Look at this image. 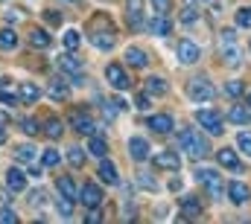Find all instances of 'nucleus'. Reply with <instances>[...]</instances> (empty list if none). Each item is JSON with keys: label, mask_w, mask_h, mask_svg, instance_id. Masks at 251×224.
<instances>
[{"label": "nucleus", "mask_w": 251, "mask_h": 224, "mask_svg": "<svg viewBox=\"0 0 251 224\" xmlns=\"http://www.w3.org/2000/svg\"><path fill=\"white\" fill-rule=\"evenodd\" d=\"M79 201L85 204V210H94V207H102V189L97 186V183H85L82 189H79Z\"/></svg>", "instance_id": "nucleus-7"}, {"label": "nucleus", "mask_w": 251, "mask_h": 224, "mask_svg": "<svg viewBox=\"0 0 251 224\" xmlns=\"http://www.w3.org/2000/svg\"><path fill=\"white\" fill-rule=\"evenodd\" d=\"M67 3H70V0H67Z\"/></svg>", "instance_id": "nucleus-51"}, {"label": "nucleus", "mask_w": 251, "mask_h": 224, "mask_svg": "<svg viewBox=\"0 0 251 224\" xmlns=\"http://www.w3.org/2000/svg\"><path fill=\"white\" fill-rule=\"evenodd\" d=\"M62 44H64V50H67V53H76V50H79V44H82V38H79V32H76V29H67V32H64V38H62Z\"/></svg>", "instance_id": "nucleus-31"}, {"label": "nucleus", "mask_w": 251, "mask_h": 224, "mask_svg": "<svg viewBox=\"0 0 251 224\" xmlns=\"http://www.w3.org/2000/svg\"><path fill=\"white\" fill-rule=\"evenodd\" d=\"M216 157H219V163H222L225 169H231V172H243V160L237 157V152H234V149H222Z\"/></svg>", "instance_id": "nucleus-17"}, {"label": "nucleus", "mask_w": 251, "mask_h": 224, "mask_svg": "<svg viewBox=\"0 0 251 224\" xmlns=\"http://www.w3.org/2000/svg\"><path fill=\"white\" fill-rule=\"evenodd\" d=\"M44 18H47V23H53V26H59V23H62V15H59V12H53V9H47V12H44Z\"/></svg>", "instance_id": "nucleus-46"}, {"label": "nucleus", "mask_w": 251, "mask_h": 224, "mask_svg": "<svg viewBox=\"0 0 251 224\" xmlns=\"http://www.w3.org/2000/svg\"><path fill=\"white\" fill-rule=\"evenodd\" d=\"M196 122H199L210 137H219V134H222V113L213 111V108H199V111H196Z\"/></svg>", "instance_id": "nucleus-5"}, {"label": "nucleus", "mask_w": 251, "mask_h": 224, "mask_svg": "<svg viewBox=\"0 0 251 224\" xmlns=\"http://www.w3.org/2000/svg\"><path fill=\"white\" fill-rule=\"evenodd\" d=\"M21 125H24V131H26V134H29V137H32V134H38V128H41V125H38V122H35V119H24V122H21Z\"/></svg>", "instance_id": "nucleus-45"}, {"label": "nucleus", "mask_w": 251, "mask_h": 224, "mask_svg": "<svg viewBox=\"0 0 251 224\" xmlns=\"http://www.w3.org/2000/svg\"><path fill=\"white\" fill-rule=\"evenodd\" d=\"M0 102H3V105H18V102H21V96H18V93H12V90H0Z\"/></svg>", "instance_id": "nucleus-41"}, {"label": "nucleus", "mask_w": 251, "mask_h": 224, "mask_svg": "<svg viewBox=\"0 0 251 224\" xmlns=\"http://www.w3.org/2000/svg\"><path fill=\"white\" fill-rule=\"evenodd\" d=\"M35 157H38L35 146H29V143H24V146H15V160H18V163H32Z\"/></svg>", "instance_id": "nucleus-23"}, {"label": "nucleus", "mask_w": 251, "mask_h": 224, "mask_svg": "<svg viewBox=\"0 0 251 224\" xmlns=\"http://www.w3.org/2000/svg\"><path fill=\"white\" fill-rule=\"evenodd\" d=\"M29 204H32V207H47V192H44V189L29 192Z\"/></svg>", "instance_id": "nucleus-39"}, {"label": "nucleus", "mask_w": 251, "mask_h": 224, "mask_svg": "<svg viewBox=\"0 0 251 224\" xmlns=\"http://www.w3.org/2000/svg\"><path fill=\"white\" fill-rule=\"evenodd\" d=\"M0 50H18V35L12 29H0Z\"/></svg>", "instance_id": "nucleus-30"}, {"label": "nucleus", "mask_w": 251, "mask_h": 224, "mask_svg": "<svg viewBox=\"0 0 251 224\" xmlns=\"http://www.w3.org/2000/svg\"><path fill=\"white\" fill-rule=\"evenodd\" d=\"M70 122H73V128H76L79 134H100V131H97V125L91 122V116L82 111V108H76V111H73Z\"/></svg>", "instance_id": "nucleus-11"}, {"label": "nucleus", "mask_w": 251, "mask_h": 224, "mask_svg": "<svg viewBox=\"0 0 251 224\" xmlns=\"http://www.w3.org/2000/svg\"><path fill=\"white\" fill-rule=\"evenodd\" d=\"M18 96H21V102L32 105V102H38V99H41V88H35L32 82H24V85H21V90H18Z\"/></svg>", "instance_id": "nucleus-20"}, {"label": "nucleus", "mask_w": 251, "mask_h": 224, "mask_svg": "<svg viewBox=\"0 0 251 224\" xmlns=\"http://www.w3.org/2000/svg\"><path fill=\"white\" fill-rule=\"evenodd\" d=\"M237 146H240V152L246 157H251V131H240L237 134Z\"/></svg>", "instance_id": "nucleus-36"}, {"label": "nucleus", "mask_w": 251, "mask_h": 224, "mask_svg": "<svg viewBox=\"0 0 251 224\" xmlns=\"http://www.w3.org/2000/svg\"><path fill=\"white\" fill-rule=\"evenodd\" d=\"M6 143V131H3V125H0V146Z\"/></svg>", "instance_id": "nucleus-48"}, {"label": "nucleus", "mask_w": 251, "mask_h": 224, "mask_svg": "<svg viewBox=\"0 0 251 224\" xmlns=\"http://www.w3.org/2000/svg\"><path fill=\"white\" fill-rule=\"evenodd\" d=\"M222 58L228 67H243V50L237 47V35L231 29L222 32Z\"/></svg>", "instance_id": "nucleus-4"}, {"label": "nucleus", "mask_w": 251, "mask_h": 224, "mask_svg": "<svg viewBox=\"0 0 251 224\" xmlns=\"http://www.w3.org/2000/svg\"><path fill=\"white\" fill-rule=\"evenodd\" d=\"M56 210H59V216H62V219H70V216H73V201H70V198H64L62 192H59V201H56Z\"/></svg>", "instance_id": "nucleus-34"}, {"label": "nucleus", "mask_w": 251, "mask_h": 224, "mask_svg": "<svg viewBox=\"0 0 251 224\" xmlns=\"http://www.w3.org/2000/svg\"><path fill=\"white\" fill-rule=\"evenodd\" d=\"M249 108H251V93H249Z\"/></svg>", "instance_id": "nucleus-50"}, {"label": "nucleus", "mask_w": 251, "mask_h": 224, "mask_svg": "<svg viewBox=\"0 0 251 224\" xmlns=\"http://www.w3.org/2000/svg\"><path fill=\"white\" fill-rule=\"evenodd\" d=\"M56 186H59V192H62L64 198H70V201L79 198V186H76V180H73L70 175H62V178L56 180Z\"/></svg>", "instance_id": "nucleus-18"}, {"label": "nucleus", "mask_w": 251, "mask_h": 224, "mask_svg": "<svg viewBox=\"0 0 251 224\" xmlns=\"http://www.w3.org/2000/svg\"><path fill=\"white\" fill-rule=\"evenodd\" d=\"M155 166L170 169V172H178V169H181V157H178L176 152H161V155H155Z\"/></svg>", "instance_id": "nucleus-15"}, {"label": "nucleus", "mask_w": 251, "mask_h": 224, "mask_svg": "<svg viewBox=\"0 0 251 224\" xmlns=\"http://www.w3.org/2000/svg\"><path fill=\"white\" fill-rule=\"evenodd\" d=\"M228 122H237V125H246L251 122V111L246 105H234L231 111H228Z\"/></svg>", "instance_id": "nucleus-25"}, {"label": "nucleus", "mask_w": 251, "mask_h": 224, "mask_svg": "<svg viewBox=\"0 0 251 224\" xmlns=\"http://www.w3.org/2000/svg\"><path fill=\"white\" fill-rule=\"evenodd\" d=\"M91 44L97 50H111L117 44V35H114V29H108V32H94L91 29Z\"/></svg>", "instance_id": "nucleus-14"}, {"label": "nucleus", "mask_w": 251, "mask_h": 224, "mask_svg": "<svg viewBox=\"0 0 251 224\" xmlns=\"http://www.w3.org/2000/svg\"><path fill=\"white\" fill-rule=\"evenodd\" d=\"M105 79H108V85L117 88V90H128V88H131V79H128V73L123 70V64H108V67H105Z\"/></svg>", "instance_id": "nucleus-6"}, {"label": "nucleus", "mask_w": 251, "mask_h": 224, "mask_svg": "<svg viewBox=\"0 0 251 224\" xmlns=\"http://www.w3.org/2000/svg\"><path fill=\"white\" fill-rule=\"evenodd\" d=\"M6 122H9V116H6V113L0 111V125H6Z\"/></svg>", "instance_id": "nucleus-49"}, {"label": "nucleus", "mask_w": 251, "mask_h": 224, "mask_svg": "<svg viewBox=\"0 0 251 224\" xmlns=\"http://www.w3.org/2000/svg\"><path fill=\"white\" fill-rule=\"evenodd\" d=\"M149 29H152L155 35H170V29H173V21H170L164 12H155V18H152Z\"/></svg>", "instance_id": "nucleus-19"}, {"label": "nucleus", "mask_w": 251, "mask_h": 224, "mask_svg": "<svg viewBox=\"0 0 251 224\" xmlns=\"http://www.w3.org/2000/svg\"><path fill=\"white\" fill-rule=\"evenodd\" d=\"M128 155H131V160L143 163V160L149 157V143H146L143 137H131V140H128Z\"/></svg>", "instance_id": "nucleus-12"}, {"label": "nucleus", "mask_w": 251, "mask_h": 224, "mask_svg": "<svg viewBox=\"0 0 251 224\" xmlns=\"http://www.w3.org/2000/svg\"><path fill=\"white\" fill-rule=\"evenodd\" d=\"M176 56H178V64H196L199 56H201V50H199V44L196 41H178V47H176Z\"/></svg>", "instance_id": "nucleus-8"}, {"label": "nucleus", "mask_w": 251, "mask_h": 224, "mask_svg": "<svg viewBox=\"0 0 251 224\" xmlns=\"http://www.w3.org/2000/svg\"><path fill=\"white\" fill-rule=\"evenodd\" d=\"M41 131H44L50 140H59V137H62V131H64V125H62V119H56V116H53V119H47V122L41 125Z\"/></svg>", "instance_id": "nucleus-27"}, {"label": "nucleus", "mask_w": 251, "mask_h": 224, "mask_svg": "<svg viewBox=\"0 0 251 224\" xmlns=\"http://www.w3.org/2000/svg\"><path fill=\"white\" fill-rule=\"evenodd\" d=\"M6 21H9V23L21 21V12H18V9H9V12H6Z\"/></svg>", "instance_id": "nucleus-47"}, {"label": "nucleus", "mask_w": 251, "mask_h": 224, "mask_svg": "<svg viewBox=\"0 0 251 224\" xmlns=\"http://www.w3.org/2000/svg\"><path fill=\"white\" fill-rule=\"evenodd\" d=\"M146 93H149V96H164V93H167V82H164V79H155V76L146 79Z\"/></svg>", "instance_id": "nucleus-29"}, {"label": "nucleus", "mask_w": 251, "mask_h": 224, "mask_svg": "<svg viewBox=\"0 0 251 224\" xmlns=\"http://www.w3.org/2000/svg\"><path fill=\"white\" fill-rule=\"evenodd\" d=\"M59 67H62V73L73 76L76 82L82 79V64H79V58H73V56H59Z\"/></svg>", "instance_id": "nucleus-16"}, {"label": "nucleus", "mask_w": 251, "mask_h": 224, "mask_svg": "<svg viewBox=\"0 0 251 224\" xmlns=\"http://www.w3.org/2000/svg\"><path fill=\"white\" fill-rule=\"evenodd\" d=\"M146 125H149L155 134H173V128H176V119H173L170 113H152V116L146 119Z\"/></svg>", "instance_id": "nucleus-10"}, {"label": "nucleus", "mask_w": 251, "mask_h": 224, "mask_svg": "<svg viewBox=\"0 0 251 224\" xmlns=\"http://www.w3.org/2000/svg\"><path fill=\"white\" fill-rule=\"evenodd\" d=\"M243 93H246V85H243V82H228V85H225V96L240 99Z\"/></svg>", "instance_id": "nucleus-37"}, {"label": "nucleus", "mask_w": 251, "mask_h": 224, "mask_svg": "<svg viewBox=\"0 0 251 224\" xmlns=\"http://www.w3.org/2000/svg\"><path fill=\"white\" fill-rule=\"evenodd\" d=\"M59 160H62V157H59V152H56V149H47V152L41 155V163H44V166H56Z\"/></svg>", "instance_id": "nucleus-40"}, {"label": "nucleus", "mask_w": 251, "mask_h": 224, "mask_svg": "<svg viewBox=\"0 0 251 224\" xmlns=\"http://www.w3.org/2000/svg\"><path fill=\"white\" fill-rule=\"evenodd\" d=\"M126 61H128L131 67H146V64H149V56H146L140 47H128V50H126Z\"/></svg>", "instance_id": "nucleus-24"}, {"label": "nucleus", "mask_w": 251, "mask_h": 224, "mask_svg": "<svg viewBox=\"0 0 251 224\" xmlns=\"http://www.w3.org/2000/svg\"><path fill=\"white\" fill-rule=\"evenodd\" d=\"M181 149H184V155H190L193 160H201L207 155V140L201 134H196L193 128H184L181 131Z\"/></svg>", "instance_id": "nucleus-2"}, {"label": "nucleus", "mask_w": 251, "mask_h": 224, "mask_svg": "<svg viewBox=\"0 0 251 224\" xmlns=\"http://www.w3.org/2000/svg\"><path fill=\"white\" fill-rule=\"evenodd\" d=\"M100 178L108 183V186H117L120 183V175H117V166L111 163V160H102L100 163Z\"/></svg>", "instance_id": "nucleus-21"}, {"label": "nucleus", "mask_w": 251, "mask_h": 224, "mask_svg": "<svg viewBox=\"0 0 251 224\" xmlns=\"http://www.w3.org/2000/svg\"><path fill=\"white\" fill-rule=\"evenodd\" d=\"M237 26L240 29H251V6H243L237 12Z\"/></svg>", "instance_id": "nucleus-38"}, {"label": "nucleus", "mask_w": 251, "mask_h": 224, "mask_svg": "<svg viewBox=\"0 0 251 224\" xmlns=\"http://www.w3.org/2000/svg\"><path fill=\"white\" fill-rule=\"evenodd\" d=\"M181 216H184V219H199V216H201V204H199L196 195H187V198H184V204H181Z\"/></svg>", "instance_id": "nucleus-22"}, {"label": "nucleus", "mask_w": 251, "mask_h": 224, "mask_svg": "<svg viewBox=\"0 0 251 224\" xmlns=\"http://www.w3.org/2000/svg\"><path fill=\"white\" fill-rule=\"evenodd\" d=\"M67 163L73 169H79V166H85V152L79 149V146H73L70 152H67Z\"/></svg>", "instance_id": "nucleus-33"}, {"label": "nucleus", "mask_w": 251, "mask_h": 224, "mask_svg": "<svg viewBox=\"0 0 251 224\" xmlns=\"http://www.w3.org/2000/svg\"><path fill=\"white\" fill-rule=\"evenodd\" d=\"M0 222H3V224H15V222H18V213H15V210H9V207H3V210H0Z\"/></svg>", "instance_id": "nucleus-42"}, {"label": "nucleus", "mask_w": 251, "mask_h": 224, "mask_svg": "<svg viewBox=\"0 0 251 224\" xmlns=\"http://www.w3.org/2000/svg\"><path fill=\"white\" fill-rule=\"evenodd\" d=\"M196 180L207 189V195H210L213 201H219V198H222V192H225V180H222V175H219L216 169L199 166V169H196Z\"/></svg>", "instance_id": "nucleus-1"}, {"label": "nucleus", "mask_w": 251, "mask_h": 224, "mask_svg": "<svg viewBox=\"0 0 251 224\" xmlns=\"http://www.w3.org/2000/svg\"><path fill=\"white\" fill-rule=\"evenodd\" d=\"M88 152H91L94 157H105V155H108V146H105V140H102L100 134H91V140H88Z\"/></svg>", "instance_id": "nucleus-26"}, {"label": "nucleus", "mask_w": 251, "mask_h": 224, "mask_svg": "<svg viewBox=\"0 0 251 224\" xmlns=\"http://www.w3.org/2000/svg\"><path fill=\"white\" fill-rule=\"evenodd\" d=\"M29 44H32L35 50H47V47H50V35H47L44 29H32V32H29Z\"/></svg>", "instance_id": "nucleus-28"}, {"label": "nucleus", "mask_w": 251, "mask_h": 224, "mask_svg": "<svg viewBox=\"0 0 251 224\" xmlns=\"http://www.w3.org/2000/svg\"><path fill=\"white\" fill-rule=\"evenodd\" d=\"M137 183H140V189H146V192H155V189H158L152 172H140V175H137Z\"/></svg>", "instance_id": "nucleus-32"}, {"label": "nucleus", "mask_w": 251, "mask_h": 224, "mask_svg": "<svg viewBox=\"0 0 251 224\" xmlns=\"http://www.w3.org/2000/svg\"><path fill=\"white\" fill-rule=\"evenodd\" d=\"M67 93H70V90H67L64 82H59V79L50 82V96H53V99H67Z\"/></svg>", "instance_id": "nucleus-35"}, {"label": "nucleus", "mask_w": 251, "mask_h": 224, "mask_svg": "<svg viewBox=\"0 0 251 224\" xmlns=\"http://www.w3.org/2000/svg\"><path fill=\"white\" fill-rule=\"evenodd\" d=\"M196 18H199V12H196L193 6H187V9L181 12V23H196Z\"/></svg>", "instance_id": "nucleus-43"}, {"label": "nucleus", "mask_w": 251, "mask_h": 224, "mask_svg": "<svg viewBox=\"0 0 251 224\" xmlns=\"http://www.w3.org/2000/svg\"><path fill=\"white\" fill-rule=\"evenodd\" d=\"M228 198H231V204H237V207L249 204L251 201L249 183H243V180H231V183H228Z\"/></svg>", "instance_id": "nucleus-9"}, {"label": "nucleus", "mask_w": 251, "mask_h": 224, "mask_svg": "<svg viewBox=\"0 0 251 224\" xmlns=\"http://www.w3.org/2000/svg\"><path fill=\"white\" fill-rule=\"evenodd\" d=\"M6 189H9V192H24V189H26V175H24L21 169L12 166L6 172Z\"/></svg>", "instance_id": "nucleus-13"}, {"label": "nucleus", "mask_w": 251, "mask_h": 224, "mask_svg": "<svg viewBox=\"0 0 251 224\" xmlns=\"http://www.w3.org/2000/svg\"><path fill=\"white\" fill-rule=\"evenodd\" d=\"M152 9H155V12H164V15H167V12L173 9V0H152Z\"/></svg>", "instance_id": "nucleus-44"}, {"label": "nucleus", "mask_w": 251, "mask_h": 224, "mask_svg": "<svg viewBox=\"0 0 251 224\" xmlns=\"http://www.w3.org/2000/svg\"><path fill=\"white\" fill-rule=\"evenodd\" d=\"M187 96L193 99V102H210V99L216 96V90H213L210 79L196 76V79H190V85H187Z\"/></svg>", "instance_id": "nucleus-3"}]
</instances>
